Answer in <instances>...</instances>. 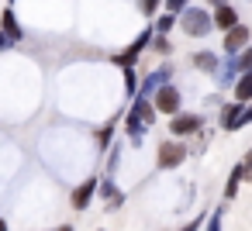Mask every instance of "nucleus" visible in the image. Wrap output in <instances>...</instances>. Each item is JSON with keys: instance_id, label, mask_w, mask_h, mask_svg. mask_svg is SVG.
<instances>
[{"instance_id": "obj_25", "label": "nucleus", "mask_w": 252, "mask_h": 231, "mask_svg": "<svg viewBox=\"0 0 252 231\" xmlns=\"http://www.w3.org/2000/svg\"><path fill=\"white\" fill-rule=\"evenodd\" d=\"M107 152H111V155H107V173L114 176V173H118V166H121V145H114V142H111V148H107Z\"/></svg>"}, {"instance_id": "obj_2", "label": "nucleus", "mask_w": 252, "mask_h": 231, "mask_svg": "<svg viewBox=\"0 0 252 231\" xmlns=\"http://www.w3.org/2000/svg\"><path fill=\"white\" fill-rule=\"evenodd\" d=\"M176 28H180L187 38H207V35L214 31V18H211L207 7H200V4H187V7L176 14Z\"/></svg>"}, {"instance_id": "obj_8", "label": "nucleus", "mask_w": 252, "mask_h": 231, "mask_svg": "<svg viewBox=\"0 0 252 231\" xmlns=\"http://www.w3.org/2000/svg\"><path fill=\"white\" fill-rule=\"evenodd\" d=\"M173 76H176V66L166 59V62H159L156 69H149L142 80H138V93L135 97H152L159 87H166V83H173Z\"/></svg>"}, {"instance_id": "obj_6", "label": "nucleus", "mask_w": 252, "mask_h": 231, "mask_svg": "<svg viewBox=\"0 0 252 231\" xmlns=\"http://www.w3.org/2000/svg\"><path fill=\"white\" fill-rule=\"evenodd\" d=\"M204 124H207V117H204L200 111H180V114H173V117H169V124H166V128H169V135H173V138H183V142H187V138L200 135V128H204Z\"/></svg>"}, {"instance_id": "obj_3", "label": "nucleus", "mask_w": 252, "mask_h": 231, "mask_svg": "<svg viewBox=\"0 0 252 231\" xmlns=\"http://www.w3.org/2000/svg\"><path fill=\"white\" fill-rule=\"evenodd\" d=\"M245 124H252V100L242 104V100H224L218 107V128L221 131H242Z\"/></svg>"}, {"instance_id": "obj_13", "label": "nucleus", "mask_w": 252, "mask_h": 231, "mask_svg": "<svg viewBox=\"0 0 252 231\" xmlns=\"http://www.w3.org/2000/svg\"><path fill=\"white\" fill-rule=\"evenodd\" d=\"M211 18H214V31H228V28H235L238 21H242V14H238V7L231 4H218V7H211Z\"/></svg>"}, {"instance_id": "obj_21", "label": "nucleus", "mask_w": 252, "mask_h": 231, "mask_svg": "<svg viewBox=\"0 0 252 231\" xmlns=\"http://www.w3.org/2000/svg\"><path fill=\"white\" fill-rule=\"evenodd\" d=\"M135 4H138V14H142V18H156L166 0H135Z\"/></svg>"}, {"instance_id": "obj_10", "label": "nucleus", "mask_w": 252, "mask_h": 231, "mask_svg": "<svg viewBox=\"0 0 252 231\" xmlns=\"http://www.w3.org/2000/svg\"><path fill=\"white\" fill-rule=\"evenodd\" d=\"M97 197L104 200V210L111 214V210H121L125 207V190L118 186V176H100V183H97Z\"/></svg>"}, {"instance_id": "obj_33", "label": "nucleus", "mask_w": 252, "mask_h": 231, "mask_svg": "<svg viewBox=\"0 0 252 231\" xmlns=\"http://www.w3.org/2000/svg\"><path fill=\"white\" fill-rule=\"evenodd\" d=\"M7 4H11V7H14V4H18V0H7Z\"/></svg>"}, {"instance_id": "obj_1", "label": "nucleus", "mask_w": 252, "mask_h": 231, "mask_svg": "<svg viewBox=\"0 0 252 231\" xmlns=\"http://www.w3.org/2000/svg\"><path fill=\"white\" fill-rule=\"evenodd\" d=\"M156 107H152V97H131L128 100V111H125V135L131 145H142L149 128L156 124Z\"/></svg>"}, {"instance_id": "obj_18", "label": "nucleus", "mask_w": 252, "mask_h": 231, "mask_svg": "<svg viewBox=\"0 0 252 231\" xmlns=\"http://www.w3.org/2000/svg\"><path fill=\"white\" fill-rule=\"evenodd\" d=\"M152 21H156V25H152V31H156V35H169V31L176 28V14H169V11H159Z\"/></svg>"}, {"instance_id": "obj_29", "label": "nucleus", "mask_w": 252, "mask_h": 231, "mask_svg": "<svg viewBox=\"0 0 252 231\" xmlns=\"http://www.w3.org/2000/svg\"><path fill=\"white\" fill-rule=\"evenodd\" d=\"M14 45H18V42H14L11 35H4V31H0V52H11Z\"/></svg>"}, {"instance_id": "obj_23", "label": "nucleus", "mask_w": 252, "mask_h": 231, "mask_svg": "<svg viewBox=\"0 0 252 231\" xmlns=\"http://www.w3.org/2000/svg\"><path fill=\"white\" fill-rule=\"evenodd\" d=\"M121 73H125V97L131 100V97L138 93V73H135V69H121Z\"/></svg>"}, {"instance_id": "obj_11", "label": "nucleus", "mask_w": 252, "mask_h": 231, "mask_svg": "<svg viewBox=\"0 0 252 231\" xmlns=\"http://www.w3.org/2000/svg\"><path fill=\"white\" fill-rule=\"evenodd\" d=\"M97 183H100V176H87L83 183H76L73 193H69V207H73V210H87L90 200L97 197Z\"/></svg>"}, {"instance_id": "obj_32", "label": "nucleus", "mask_w": 252, "mask_h": 231, "mask_svg": "<svg viewBox=\"0 0 252 231\" xmlns=\"http://www.w3.org/2000/svg\"><path fill=\"white\" fill-rule=\"evenodd\" d=\"M0 231H7V221H4V217H0Z\"/></svg>"}, {"instance_id": "obj_34", "label": "nucleus", "mask_w": 252, "mask_h": 231, "mask_svg": "<svg viewBox=\"0 0 252 231\" xmlns=\"http://www.w3.org/2000/svg\"><path fill=\"white\" fill-rule=\"evenodd\" d=\"M242 4H252V0H242Z\"/></svg>"}, {"instance_id": "obj_17", "label": "nucleus", "mask_w": 252, "mask_h": 231, "mask_svg": "<svg viewBox=\"0 0 252 231\" xmlns=\"http://www.w3.org/2000/svg\"><path fill=\"white\" fill-rule=\"evenodd\" d=\"M231 97H235V100H242V104H249V100H252V69H249V73H242V76L235 80Z\"/></svg>"}, {"instance_id": "obj_30", "label": "nucleus", "mask_w": 252, "mask_h": 231, "mask_svg": "<svg viewBox=\"0 0 252 231\" xmlns=\"http://www.w3.org/2000/svg\"><path fill=\"white\" fill-rule=\"evenodd\" d=\"M52 231H76L73 224H59V228H52Z\"/></svg>"}, {"instance_id": "obj_27", "label": "nucleus", "mask_w": 252, "mask_h": 231, "mask_svg": "<svg viewBox=\"0 0 252 231\" xmlns=\"http://www.w3.org/2000/svg\"><path fill=\"white\" fill-rule=\"evenodd\" d=\"M204 221H207V214H197V217H193V221H187L180 231H200V228H204Z\"/></svg>"}, {"instance_id": "obj_15", "label": "nucleus", "mask_w": 252, "mask_h": 231, "mask_svg": "<svg viewBox=\"0 0 252 231\" xmlns=\"http://www.w3.org/2000/svg\"><path fill=\"white\" fill-rule=\"evenodd\" d=\"M0 31L11 35L14 42H25V28H21V21H18V14H14V7H11V4L0 11Z\"/></svg>"}, {"instance_id": "obj_31", "label": "nucleus", "mask_w": 252, "mask_h": 231, "mask_svg": "<svg viewBox=\"0 0 252 231\" xmlns=\"http://www.w3.org/2000/svg\"><path fill=\"white\" fill-rule=\"evenodd\" d=\"M207 7H218V4H228V0H204Z\"/></svg>"}, {"instance_id": "obj_5", "label": "nucleus", "mask_w": 252, "mask_h": 231, "mask_svg": "<svg viewBox=\"0 0 252 231\" xmlns=\"http://www.w3.org/2000/svg\"><path fill=\"white\" fill-rule=\"evenodd\" d=\"M190 155V145L183 138H162L159 148H156V166L159 169H180Z\"/></svg>"}, {"instance_id": "obj_16", "label": "nucleus", "mask_w": 252, "mask_h": 231, "mask_svg": "<svg viewBox=\"0 0 252 231\" xmlns=\"http://www.w3.org/2000/svg\"><path fill=\"white\" fill-rule=\"evenodd\" d=\"M238 190H242V166L235 162V166H231V173H228V179H224L221 197H224V200H235V197H238Z\"/></svg>"}, {"instance_id": "obj_28", "label": "nucleus", "mask_w": 252, "mask_h": 231, "mask_svg": "<svg viewBox=\"0 0 252 231\" xmlns=\"http://www.w3.org/2000/svg\"><path fill=\"white\" fill-rule=\"evenodd\" d=\"M187 4H190V0H166V4H162V7H166L169 14H180V11H183Z\"/></svg>"}, {"instance_id": "obj_9", "label": "nucleus", "mask_w": 252, "mask_h": 231, "mask_svg": "<svg viewBox=\"0 0 252 231\" xmlns=\"http://www.w3.org/2000/svg\"><path fill=\"white\" fill-rule=\"evenodd\" d=\"M249 42H252V28L238 21L235 28L221 31V56H238V52H242Z\"/></svg>"}, {"instance_id": "obj_26", "label": "nucleus", "mask_w": 252, "mask_h": 231, "mask_svg": "<svg viewBox=\"0 0 252 231\" xmlns=\"http://www.w3.org/2000/svg\"><path fill=\"white\" fill-rule=\"evenodd\" d=\"M238 166H242V183H252V148H245Z\"/></svg>"}, {"instance_id": "obj_4", "label": "nucleus", "mask_w": 252, "mask_h": 231, "mask_svg": "<svg viewBox=\"0 0 252 231\" xmlns=\"http://www.w3.org/2000/svg\"><path fill=\"white\" fill-rule=\"evenodd\" d=\"M152 35H156V31H152V25H149V28H142L135 42H128L121 52H114V56H111V62H114L118 69H135L138 56H142V52H149V45H152Z\"/></svg>"}, {"instance_id": "obj_24", "label": "nucleus", "mask_w": 252, "mask_h": 231, "mask_svg": "<svg viewBox=\"0 0 252 231\" xmlns=\"http://www.w3.org/2000/svg\"><path fill=\"white\" fill-rule=\"evenodd\" d=\"M235 62H238V73H249V69H252V42L235 56Z\"/></svg>"}, {"instance_id": "obj_22", "label": "nucleus", "mask_w": 252, "mask_h": 231, "mask_svg": "<svg viewBox=\"0 0 252 231\" xmlns=\"http://www.w3.org/2000/svg\"><path fill=\"white\" fill-rule=\"evenodd\" d=\"M221 224H224V207H214L204 221V231H221Z\"/></svg>"}, {"instance_id": "obj_20", "label": "nucleus", "mask_w": 252, "mask_h": 231, "mask_svg": "<svg viewBox=\"0 0 252 231\" xmlns=\"http://www.w3.org/2000/svg\"><path fill=\"white\" fill-rule=\"evenodd\" d=\"M149 49H152V52H156V56H162V59H169V56H173V49H176V45H173V42H169V35H152V45H149Z\"/></svg>"}, {"instance_id": "obj_14", "label": "nucleus", "mask_w": 252, "mask_h": 231, "mask_svg": "<svg viewBox=\"0 0 252 231\" xmlns=\"http://www.w3.org/2000/svg\"><path fill=\"white\" fill-rule=\"evenodd\" d=\"M190 66H193V73L214 76V69L221 66V56H218V52H211V49H197V52H190Z\"/></svg>"}, {"instance_id": "obj_7", "label": "nucleus", "mask_w": 252, "mask_h": 231, "mask_svg": "<svg viewBox=\"0 0 252 231\" xmlns=\"http://www.w3.org/2000/svg\"><path fill=\"white\" fill-rule=\"evenodd\" d=\"M152 107H156L159 117H173V114H180V111H183V90H180L176 83L159 87V90L152 93Z\"/></svg>"}, {"instance_id": "obj_12", "label": "nucleus", "mask_w": 252, "mask_h": 231, "mask_svg": "<svg viewBox=\"0 0 252 231\" xmlns=\"http://www.w3.org/2000/svg\"><path fill=\"white\" fill-rule=\"evenodd\" d=\"M242 73H238V62H235V56H221V66L214 69V87L224 93V90H231L235 87V80H238Z\"/></svg>"}, {"instance_id": "obj_19", "label": "nucleus", "mask_w": 252, "mask_h": 231, "mask_svg": "<svg viewBox=\"0 0 252 231\" xmlns=\"http://www.w3.org/2000/svg\"><path fill=\"white\" fill-rule=\"evenodd\" d=\"M114 131H118V124H114V121H107V124H100V128H97V135H94V138H97V148H100V152H107V148H111Z\"/></svg>"}]
</instances>
